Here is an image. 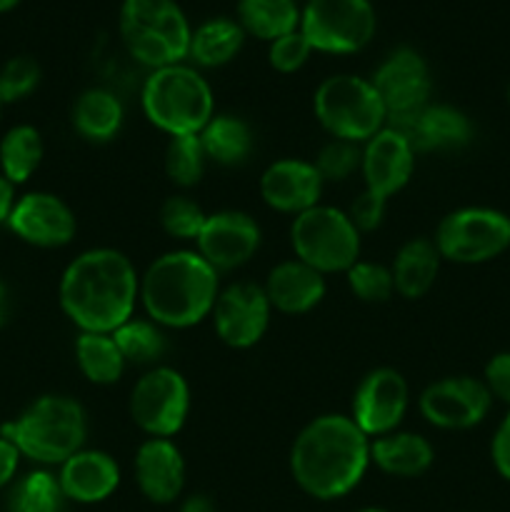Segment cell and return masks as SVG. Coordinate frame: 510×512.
<instances>
[{"label": "cell", "mask_w": 510, "mask_h": 512, "mask_svg": "<svg viewBox=\"0 0 510 512\" xmlns=\"http://www.w3.org/2000/svg\"><path fill=\"white\" fill-rule=\"evenodd\" d=\"M140 275L125 253L90 248L68 263L60 275L58 300L80 333H113L133 318Z\"/></svg>", "instance_id": "1"}, {"label": "cell", "mask_w": 510, "mask_h": 512, "mask_svg": "<svg viewBox=\"0 0 510 512\" xmlns=\"http://www.w3.org/2000/svg\"><path fill=\"white\" fill-rule=\"evenodd\" d=\"M368 465L370 438L350 415H318L290 448V475L315 500H338L353 493Z\"/></svg>", "instance_id": "2"}, {"label": "cell", "mask_w": 510, "mask_h": 512, "mask_svg": "<svg viewBox=\"0 0 510 512\" xmlns=\"http://www.w3.org/2000/svg\"><path fill=\"white\" fill-rule=\"evenodd\" d=\"M218 278L198 250H170L140 275L138 300L160 328H193L213 313L220 293Z\"/></svg>", "instance_id": "3"}, {"label": "cell", "mask_w": 510, "mask_h": 512, "mask_svg": "<svg viewBox=\"0 0 510 512\" xmlns=\"http://www.w3.org/2000/svg\"><path fill=\"white\" fill-rule=\"evenodd\" d=\"M20 455L35 465L53 468L85 448L88 415L70 395H43L33 400L15 420L0 428Z\"/></svg>", "instance_id": "4"}, {"label": "cell", "mask_w": 510, "mask_h": 512, "mask_svg": "<svg viewBox=\"0 0 510 512\" xmlns=\"http://www.w3.org/2000/svg\"><path fill=\"white\" fill-rule=\"evenodd\" d=\"M140 105L150 123L173 135H198L215 115V95L208 80L190 65L150 70L140 90Z\"/></svg>", "instance_id": "5"}, {"label": "cell", "mask_w": 510, "mask_h": 512, "mask_svg": "<svg viewBox=\"0 0 510 512\" xmlns=\"http://www.w3.org/2000/svg\"><path fill=\"white\" fill-rule=\"evenodd\" d=\"M190 35L193 28L175 0H123L120 5L123 45L150 70L183 63Z\"/></svg>", "instance_id": "6"}, {"label": "cell", "mask_w": 510, "mask_h": 512, "mask_svg": "<svg viewBox=\"0 0 510 512\" xmlns=\"http://www.w3.org/2000/svg\"><path fill=\"white\" fill-rule=\"evenodd\" d=\"M313 110L318 123L333 138L350 143H368L388 125V110L380 100L370 78L340 73L330 75L313 95Z\"/></svg>", "instance_id": "7"}, {"label": "cell", "mask_w": 510, "mask_h": 512, "mask_svg": "<svg viewBox=\"0 0 510 512\" xmlns=\"http://www.w3.org/2000/svg\"><path fill=\"white\" fill-rule=\"evenodd\" d=\"M290 245L295 258L323 275L348 273L360 258V233L345 210L315 205L295 215L290 225Z\"/></svg>", "instance_id": "8"}, {"label": "cell", "mask_w": 510, "mask_h": 512, "mask_svg": "<svg viewBox=\"0 0 510 512\" xmlns=\"http://www.w3.org/2000/svg\"><path fill=\"white\" fill-rule=\"evenodd\" d=\"M433 243L450 263H490L510 248V215L483 205L458 208L440 220Z\"/></svg>", "instance_id": "9"}, {"label": "cell", "mask_w": 510, "mask_h": 512, "mask_svg": "<svg viewBox=\"0 0 510 512\" xmlns=\"http://www.w3.org/2000/svg\"><path fill=\"white\" fill-rule=\"evenodd\" d=\"M375 28L370 0H308L300 10V33L318 53H358L373 40Z\"/></svg>", "instance_id": "10"}, {"label": "cell", "mask_w": 510, "mask_h": 512, "mask_svg": "<svg viewBox=\"0 0 510 512\" xmlns=\"http://www.w3.org/2000/svg\"><path fill=\"white\" fill-rule=\"evenodd\" d=\"M190 413L188 380L168 365H153L130 393V418L148 438H173Z\"/></svg>", "instance_id": "11"}, {"label": "cell", "mask_w": 510, "mask_h": 512, "mask_svg": "<svg viewBox=\"0 0 510 512\" xmlns=\"http://www.w3.org/2000/svg\"><path fill=\"white\" fill-rule=\"evenodd\" d=\"M493 405V395L488 393L480 378L470 375H453L430 383L420 393V415L433 428L440 430H470L485 420Z\"/></svg>", "instance_id": "12"}, {"label": "cell", "mask_w": 510, "mask_h": 512, "mask_svg": "<svg viewBox=\"0 0 510 512\" xmlns=\"http://www.w3.org/2000/svg\"><path fill=\"white\" fill-rule=\"evenodd\" d=\"M270 305L263 285L255 283H233L218 293L213 305V328L215 335L228 348L248 350L265 338L270 328Z\"/></svg>", "instance_id": "13"}, {"label": "cell", "mask_w": 510, "mask_h": 512, "mask_svg": "<svg viewBox=\"0 0 510 512\" xmlns=\"http://www.w3.org/2000/svg\"><path fill=\"white\" fill-rule=\"evenodd\" d=\"M410 405L408 380L395 368H375L363 375L353 393V423L370 440L395 433Z\"/></svg>", "instance_id": "14"}, {"label": "cell", "mask_w": 510, "mask_h": 512, "mask_svg": "<svg viewBox=\"0 0 510 512\" xmlns=\"http://www.w3.org/2000/svg\"><path fill=\"white\" fill-rule=\"evenodd\" d=\"M8 228L15 238L33 248H63L78 233V218L73 208L55 193L33 190L15 200Z\"/></svg>", "instance_id": "15"}, {"label": "cell", "mask_w": 510, "mask_h": 512, "mask_svg": "<svg viewBox=\"0 0 510 512\" xmlns=\"http://www.w3.org/2000/svg\"><path fill=\"white\" fill-rule=\"evenodd\" d=\"M260 240H263V233L253 215L243 213V210H218L205 220L203 230L195 240L198 245L195 250L220 275L250 263V258L258 253Z\"/></svg>", "instance_id": "16"}, {"label": "cell", "mask_w": 510, "mask_h": 512, "mask_svg": "<svg viewBox=\"0 0 510 512\" xmlns=\"http://www.w3.org/2000/svg\"><path fill=\"white\" fill-rule=\"evenodd\" d=\"M383 100L388 118L415 113L430 103L433 80L423 55L413 48H395L370 78Z\"/></svg>", "instance_id": "17"}, {"label": "cell", "mask_w": 510, "mask_h": 512, "mask_svg": "<svg viewBox=\"0 0 510 512\" xmlns=\"http://www.w3.org/2000/svg\"><path fill=\"white\" fill-rule=\"evenodd\" d=\"M388 128L403 135L415 155L430 153V150L463 148L473 138V125L468 115L443 103H428L415 113L393 115L388 118Z\"/></svg>", "instance_id": "18"}, {"label": "cell", "mask_w": 510, "mask_h": 512, "mask_svg": "<svg viewBox=\"0 0 510 512\" xmlns=\"http://www.w3.org/2000/svg\"><path fill=\"white\" fill-rule=\"evenodd\" d=\"M325 180L310 160L283 158L270 163L260 175V198L275 213L300 215L320 205Z\"/></svg>", "instance_id": "19"}, {"label": "cell", "mask_w": 510, "mask_h": 512, "mask_svg": "<svg viewBox=\"0 0 510 512\" xmlns=\"http://www.w3.org/2000/svg\"><path fill=\"white\" fill-rule=\"evenodd\" d=\"M415 170V150L405 143L400 133L385 125L368 143H363L360 173H363L365 190L378 198L388 200L400 193L410 183Z\"/></svg>", "instance_id": "20"}, {"label": "cell", "mask_w": 510, "mask_h": 512, "mask_svg": "<svg viewBox=\"0 0 510 512\" xmlns=\"http://www.w3.org/2000/svg\"><path fill=\"white\" fill-rule=\"evenodd\" d=\"M135 483L145 500L170 505L185 488V458L170 438H148L140 443L133 460Z\"/></svg>", "instance_id": "21"}, {"label": "cell", "mask_w": 510, "mask_h": 512, "mask_svg": "<svg viewBox=\"0 0 510 512\" xmlns=\"http://www.w3.org/2000/svg\"><path fill=\"white\" fill-rule=\"evenodd\" d=\"M58 483L65 500L95 505L108 500L120 485V465L105 450L83 448L58 468Z\"/></svg>", "instance_id": "22"}, {"label": "cell", "mask_w": 510, "mask_h": 512, "mask_svg": "<svg viewBox=\"0 0 510 512\" xmlns=\"http://www.w3.org/2000/svg\"><path fill=\"white\" fill-rule=\"evenodd\" d=\"M273 310L285 315H305L318 308L325 298V275L305 265L303 260H283L268 273L263 283Z\"/></svg>", "instance_id": "23"}, {"label": "cell", "mask_w": 510, "mask_h": 512, "mask_svg": "<svg viewBox=\"0 0 510 512\" xmlns=\"http://www.w3.org/2000/svg\"><path fill=\"white\" fill-rule=\"evenodd\" d=\"M435 450L428 438L418 433H395L370 440V463L393 478H418L428 473Z\"/></svg>", "instance_id": "24"}, {"label": "cell", "mask_w": 510, "mask_h": 512, "mask_svg": "<svg viewBox=\"0 0 510 512\" xmlns=\"http://www.w3.org/2000/svg\"><path fill=\"white\" fill-rule=\"evenodd\" d=\"M440 253L430 238H413L400 245L390 273L395 293L405 300H418L435 285L440 270Z\"/></svg>", "instance_id": "25"}, {"label": "cell", "mask_w": 510, "mask_h": 512, "mask_svg": "<svg viewBox=\"0 0 510 512\" xmlns=\"http://www.w3.org/2000/svg\"><path fill=\"white\" fill-rule=\"evenodd\" d=\"M125 108L115 93L105 88H90L80 93L73 105V128L90 143H108L120 133Z\"/></svg>", "instance_id": "26"}, {"label": "cell", "mask_w": 510, "mask_h": 512, "mask_svg": "<svg viewBox=\"0 0 510 512\" xmlns=\"http://www.w3.org/2000/svg\"><path fill=\"white\" fill-rule=\"evenodd\" d=\"M205 158L218 165L233 168L243 165L253 153V130L238 115H213L210 123L198 133Z\"/></svg>", "instance_id": "27"}, {"label": "cell", "mask_w": 510, "mask_h": 512, "mask_svg": "<svg viewBox=\"0 0 510 512\" xmlns=\"http://www.w3.org/2000/svg\"><path fill=\"white\" fill-rule=\"evenodd\" d=\"M243 43L245 30L240 28L238 20L210 18L190 35L188 58L200 68H220L240 53Z\"/></svg>", "instance_id": "28"}, {"label": "cell", "mask_w": 510, "mask_h": 512, "mask_svg": "<svg viewBox=\"0 0 510 512\" xmlns=\"http://www.w3.org/2000/svg\"><path fill=\"white\" fill-rule=\"evenodd\" d=\"M45 158L43 135L35 125H13L0 138V173L18 188L28 183Z\"/></svg>", "instance_id": "29"}, {"label": "cell", "mask_w": 510, "mask_h": 512, "mask_svg": "<svg viewBox=\"0 0 510 512\" xmlns=\"http://www.w3.org/2000/svg\"><path fill=\"white\" fill-rule=\"evenodd\" d=\"M238 23L245 35L273 43L300 28V8L295 0H240Z\"/></svg>", "instance_id": "30"}, {"label": "cell", "mask_w": 510, "mask_h": 512, "mask_svg": "<svg viewBox=\"0 0 510 512\" xmlns=\"http://www.w3.org/2000/svg\"><path fill=\"white\" fill-rule=\"evenodd\" d=\"M75 363L93 385L118 383L128 365L110 333H80L75 338Z\"/></svg>", "instance_id": "31"}, {"label": "cell", "mask_w": 510, "mask_h": 512, "mask_svg": "<svg viewBox=\"0 0 510 512\" xmlns=\"http://www.w3.org/2000/svg\"><path fill=\"white\" fill-rule=\"evenodd\" d=\"M65 495L58 475L48 468H35L18 478L10 488L8 512H60Z\"/></svg>", "instance_id": "32"}, {"label": "cell", "mask_w": 510, "mask_h": 512, "mask_svg": "<svg viewBox=\"0 0 510 512\" xmlns=\"http://www.w3.org/2000/svg\"><path fill=\"white\" fill-rule=\"evenodd\" d=\"M110 335L123 353L125 363L153 365L165 353L163 328L150 318H135L133 315Z\"/></svg>", "instance_id": "33"}, {"label": "cell", "mask_w": 510, "mask_h": 512, "mask_svg": "<svg viewBox=\"0 0 510 512\" xmlns=\"http://www.w3.org/2000/svg\"><path fill=\"white\" fill-rule=\"evenodd\" d=\"M165 175L178 188H193L205 173V150L198 135H173L165 145Z\"/></svg>", "instance_id": "34"}, {"label": "cell", "mask_w": 510, "mask_h": 512, "mask_svg": "<svg viewBox=\"0 0 510 512\" xmlns=\"http://www.w3.org/2000/svg\"><path fill=\"white\" fill-rule=\"evenodd\" d=\"M345 280H348L350 293L363 300V303H388L395 293L390 268L380 263H370V260H358L355 265H350Z\"/></svg>", "instance_id": "35"}, {"label": "cell", "mask_w": 510, "mask_h": 512, "mask_svg": "<svg viewBox=\"0 0 510 512\" xmlns=\"http://www.w3.org/2000/svg\"><path fill=\"white\" fill-rule=\"evenodd\" d=\"M205 220H208V213L188 195H170L160 205V225L170 238L198 240Z\"/></svg>", "instance_id": "36"}, {"label": "cell", "mask_w": 510, "mask_h": 512, "mask_svg": "<svg viewBox=\"0 0 510 512\" xmlns=\"http://www.w3.org/2000/svg\"><path fill=\"white\" fill-rule=\"evenodd\" d=\"M360 158H363V145L350 143V140L330 138L328 143L320 148L318 158H315L313 163L325 183H343L350 175L358 173Z\"/></svg>", "instance_id": "37"}, {"label": "cell", "mask_w": 510, "mask_h": 512, "mask_svg": "<svg viewBox=\"0 0 510 512\" xmlns=\"http://www.w3.org/2000/svg\"><path fill=\"white\" fill-rule=\"evenodd\" d=\"M40 65L30 55H15L0 68V100L3 105L20 103L40 85Z\"/></svg>", "instance_id": "38"}, {"label": "cell", "mask_w": 510, "mask_h": 512, "mask_svg": "<svg viewBox=\"0 0 510 512\" xmlns=\"http://www.w3.org/2000/svg\"><path fill=\"white\" fill-rule=\"evenodd\" d=\"M310 53H313V48H310L308 38H305L298 28L293 30V33L283 35V38L270 43L268 63L273 65L278 73H298V70L308 63Z\"/></svg>", "instance_id": "39"}, {"label": "cell", "mask_w": 510, "mask_h": 512, "mask_svg": "<svg viewBox=\"0 0 510 512\" xmlns=\"http://www.w3.org/2000/svg\"><path fill=\"white\" fill-rule=\"evenodd\" d=\"M385 208H388V200L378 198V195L363 188L358 198L350 203L348 218L353 220L358 233H370V230L380 228V223L385 218Z\"/></svg>", "instance_id": "40"}, {"label": "cell", "mask_w": 510, "mask_h": 512, "mask_svg": "<svg viewBox=\"0 0 510 512\" xmlns=\"http://www.w3.org/2000/svg\"><path fill=\"white\" fill-rule=\"evenodd\" d=\"M483 383L493 400H500L510 408V353H495L488 360L483 373Z\"/></svg>", "instance_id": "41"}, {"label": "cell", "mask_w": 510, "mask_h": 512, "mask_svg": "<svg viewBox=\"0 0 510 512\" xmlns=\"http://www.w3.org/2000/svg\"><path fill=\"white\" fill-rule=\"evenodd\" d=\"M490 458H493V468L498 470L500 478L510 483V410L495 428L493 443H490Z\"/></svg>", "instance_id": "42"}, {"label": "cell", "mask_w": 510, "mask_h": 512, "mask_svg": "<svg viewBox=\"0 0 510 512\" xmlns=\"http://www.w3.org/2000/svg\"><path fill=\"white\" fill-rule=\"evenodd\" d=\"M20 460H23L20 450L15 448L5 435H0V490L15 483L20 470Z\"/></svg>", "instance_id": "43"}, {"label": "cell", "mask_w": 510, "mask_h": 512, "mask_svg": "<svg viewBox=\"0 0 510 512\" xmlns=\"http://www.w3.org/2000/svg\"><path fill=\"white\" fill-rule=\"evenodd\" d=\"M15 200H18V195H15V185L0 173V225H8L10 210H13Z\"/></svg>", "instance_id": "44"}, {"label": "cell", "mask_w": 510, "mask_h": 512, "mask_svg": "<svg viewBox=\"0 0 510 512\" xmlns=\"http://www.w3.org/2000/svg\"><path fill=\"white\" fill-rule=\"evenodd\" d=\"M178 512H215V503L210 495L205 493H193L180 503Z\"/></svg>", "instance_id": "45"}, {"label": "cell", "mask_w": 510, "mask_h": 512, "mask_svg": "<svg viewBox=\"0 0 510 512\" xmlns=\"http://www.w3.org/2000/svg\"><path fill=\"white\" fill-rule=\"evenodd\" d=\"M8 315H10V290H8V285L0 280V328L5 325Z\"/></svg>", "instance_id": "46"}, {"label": "cell", "mask_w": 510, "mask_h": 512, "mask_svg": "<svg viewBox=\"0 0 510 512\" xmlns=\"http://www.w3.org/2000/svg\"><path fill=\"white\" fill-rule=\"evenodd\" d=\"M20 0H0V13H10L13 8H18Z\"/></svg>", "instance_id": "47"}, {"label": "cell", "mask_w": 510, "mask_h": 512, "mask_svg": "<svg viewBox=\"0 0 510 512\" xmlns=\"http://www.w3.org/2000/svg\"><path fill=\"white\" fill-rule=\"evenodd\" d=\"M358 512H388L385 508H363V510H358Z\"/></svg>", "instance_id": "48"}, {"label": "cell", "mask_w": 510, "mask_h": 512, "mask_svg": "<svg viewBox=\"0 0 510 512\" xmlns=\"http://www.w3.org/2000/svg\"><path fill=\"white\" fill-rule=\"evenodd\" d=\"M3 108H5V105H3V100H0V115H3Z\"/></svg>", "instance_id": "49"}]
</instances>
